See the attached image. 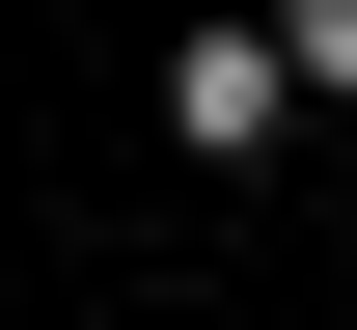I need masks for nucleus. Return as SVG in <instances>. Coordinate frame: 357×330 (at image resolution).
<instances>
[{"instance_id": "obj_1", "label": "nucleus", "mask_w": 357, "mask_h": 330, "mask_svg": "<svg viewBox=\"0 0 357 330\" xmlns=\"http://www.w3.org/2000/svg\"><path fill=\"white\" fill-rule=\"evenodd\" d=\"M275 83H303L275 28H192V55H165V138H192V165H248V138H275Z\"/></svg>"}, {"instance_id": "obj_2", "label": "nucleus", "mask_w": 357, "mask_h": 330, "mask_svg": "<svg viewBox=\"0 0 357 330\" xmlns=\"http://www.w3.org/2000/svg\"><path fill=\"white\" fill-rule=\"evenodd\" d=\"M275 55H303V83H330V110H357V0H275Z\"/></svg>"}]
</instances>
